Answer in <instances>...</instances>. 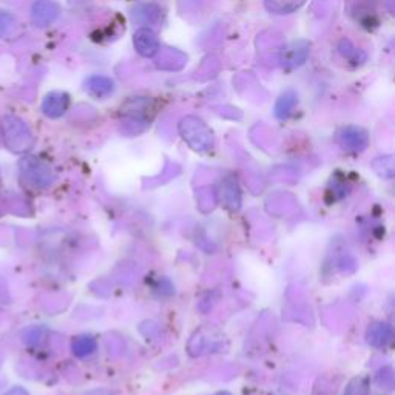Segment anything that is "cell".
I'll return each mask as SVG.
<instances>
[{"instance_id":"ffe728a7","label":"cell","mask_w":395,"mask_h":395,"mask_svg":"<svg viewBox=\"0 0 395 395\" xmlns=\"http://www.w3.org/2000/svg\"><path fill=\"white\" fill-rule=\"evenodd\" d=\"M369 392V382L365 377H355L349 382L345 395H367Z\"/></svg>"},{"instance_id":"277c9868","label":"cell","mask_w":395,"mask_h":395,"mask_svg":"<svg viewBox=\"0 0 395 395\" xmlns=\"http://www.w3.org/2000/svg\"><path fill=\"white\" fill-rule=\"evenodd\" d=\"M152 102L147 98H135L126 104L122 109V115L126 116V126L138 127V131H143L147 126H150L152 116H148V111H152Z\"/></svg>"},{"instance_id":"ac0fdd59","label":"cell","mask_w":395,"mask_h":395,"mask_svg":"<svg viewBox=\"0 0 395 395\" xmlns=\"http://www.w3.org/2000/svg\"><path fill=\"white\" fill-rule=\"evenodd\" d=\"M17 31V22L14 19V16L0 11V39H10L13 38Z\"/></svg>"},{"instance_id":"52a82bcc","label":"cell","mask_w":395,"mask_h":395,"mask_svg":"<svg viewBox=\"0 0 395 395\" xmlns=\"http://www.w3.org/2000/svg\"><path fill=\"white\" fill-rule=\"evenodd\" d=\"M60 6L56 0H36L31 6V19L39 26H48L57 21Z\"/></svg>"},{"instance_id":"7c38bea8","label":"cell","mask_w":395,"mask_h":395,"mask_svg":"<svg viewBox=\"0 0 395 395\" xmlns=\"http://www.w3.org/2000/svg\"><path fill=\"white\" fill-rule=\"evenodd\" d=\"M219 196H221L223 204L230 210H238L241 207V191L238 187V182L233 177L226 178L221 182V189H219Z\"/></svg>"},{"instance_id":"30bf717a","label":"cell","mask_w":395,"mask_h":395,"mask_svg":"<svg viewBox=\"0 0 395 395\" xmlns=\"http://www.w3.org/2000/svg\"><path fill=\"white\" fill-rule=\"evenodd\" d=\"M366 340L374 347H386L392 341L391 324L383 321L372 323L366 330Z\"/></svg>"},{"instance_id":"8fae6325","label":"cell","mask_w":395,"mask_h":395,"mask_svg":"<svg viewBox=\"0 0 395 395\" xmlns=\"http://www.w3.org/2000/svg\"><path fill=\"white\" fill-rule=\"evenodd\" d=\"M85 90L90 96L98 99H105L115 91V82L107 76H90L85 81Z\"/></svg>"},{"instance_id":"7a4b0ae2","label":"cell","mask_w":395,"mask_h":395,"mask_svg":"<svg viewBox=\"0 0 395 395\" xmlns=\"http://www.w3.org/2000/svg\"><path fill=\"white\" fill-rule=\"evenodd\" d=\"M178 130L181 138L186 140L190 148L195 152L204 153L212 150L215 145V138L212 130L207 127L203 119L196 116H186L179 121Z\"/></svg>"},{"instance_id":"603a6c76","label":"cell","mask_w":395,"mask_h":395,"mask_svg":"<svg viewBox=\"0 0 395 395\" xmlns=\"http://www.w3.org/2000/svg\"><path fill=\"white\" fill-rule=\"evenodd\" d=\"M85 395H113V394L109 392V391H105V389H94V391H90L89 394H85Z\"/></svg>"},{"instance_id":"6da1fadb","label":"cell","mask_w":395,"mask_h":395,"mask_svg":"<svg viewBox=\"0 0 395 395\" xmlns=\"http://www.w3.org/2000/svg\"><path fill=\"white\" fill-rule=\"evenodd\" d=\"M0 133L4 144L13 153H26L34 144V138L30 127L19 116L4 115L0 119Z\"/></svg>"},{"instance_id":"cb8c5ba5","label":"cell","mask_w":395,"mask_h":395,"mask_svg":"<svg viewBox=\"0 0 395 395\" xmlns=\"http://www.w3.org/2000/svg\"><path fill=\"white\" fill-rule=\"evenodd\" d=\"M218 395H230V394L229 392H219Z\"/></svg>"},{"instance_id":"5b68a950","label":"cell","mask_w":395,"mask_h":395,"mask_svg":"<svg viewBox=\"0 0 395 395\" xmlns=\"http://www.w3.org/2000/svg\"><path fill=\"white\" fill-rule=\"evenodd\" d=\"M337 143L346 152L360 153L366 150L367 144H369V135H367V131L362 127L347 126L338 130Z\"/></svg>"},{"instance_id":"d6986e66","label":"cell","mask_w":395,"mask_h":395,"mask_svg":"<svg viewBox=\"0 0 395 395\" xmlns=\"http://www.w3.org/2000/svg\"><path fill=\"white\" fill-rule=\"evenodd\" d=\"M374 170L380 174L382 178H388L391 179L394 177V157L392 156H383L375 160L374 164Z\"/></svg>"},{"instance_id":"9c48e42d","label":"cell","mask_w":395,"mask_h":395,"mask_svg":"<svg viewBox=\"0 0 395 395\" xmlns=\"http://www.w3.org/2000/svg\"><path fill=\"white\" fill-rule=\"evenodd\" d=\"M133 43L136 51L143 57H153L160 51V39H157L156 33L147 26H143L135 33Z\"/></svg>"},{"instance_id":"5bb4252c","label":"cell","mask_w":395,"mask_h":395,"mask_svg":"<svg viewBox=\"0 0 395 395\" xmlns=\"http://www.w3.org/2000/svg\"><path fill=\"white\" fill-rule=\"evenodd\" d=\"M338 50H340V55L343 56V59L350 65L360 67V65H363L366 62L365 52L362 50H358L357 47H354V43L350 42L349 39L341 40L340 45H338Z\"/></svg>"},{"instance_id":"7402d4cb","label":"cell","mask_w":395,"mask_h":395,"mask_svg":"<svg viewBox=\"0 0 395 395\" xmlns=\"http://www.w3.org/2000/svg\"><path fill=\"white\" fill-rule=\"evenodd\" d=\"M5 395H30L23 388H13L8 391Z\"/></svg>"},{"instance_id":"9a60e30c","label":"cell","mask_w":395,"mask_h":395,"mask_svg":"<svg viewBox=\"0 0 395 395\" xmlns=\"http://www.w3.org/2000/svg\"><path fill=\"white\" fill-rule=\"evenodd\" d=\"M306 4V0H265L267 11L274 14H291Z\"/></svg>"},{"instance_id":"2e32d148","label":"cell","mask_w":395,"mask_h":395,"mask_svg":"<svg viewBox=\"0 0 395 395\" xmlns=\"http://www.w3.org/2000/svg\"><path fill=\"white\" fill-rule=\"evenodd\" d=\"M96 349H98V343H96V340L90 335H81L73 340L72 343V350L73 354L79 358H87L90 357L96 352Z\"/></svg>"},{"instance_id":"ba28073f","label":"cell","mask_w":395,"mask_h":395,"mask_svg":"<svg viewBox=\"0 0 395 395\" xmlns=\"http://www.w3.org/2000/svg\"><path fill=\"white\" fill-rule=\"evenodd\" d=\"M69 107V96L64 91H51L42 101V113L50 119L64 116Z\"/></svg>"},{"instance_id":"8992f818","label":"cell","mask_w":395,"mask_h":395,"mask_svg":"<svg viewBox=\"0 0 395 395\" xmlns=\"http://www.w3.org/2000/svg\"><path fill=\"white\" fill-rule=\"evenodd\" d=\"M307 56H309V43L304 42V40H298L291 43V45L286 47L281 52V57H279V62L281 67L284 69H295L298 67H301Z\"/></svg>"},{"instance_id":"3957f363","label":"cell","mask_w":395,"mask_h":395,"mask_svg":"<svg viewBox=\"0 0 395 395\" xmlns=\"http://www.w3.org/2000/svg\"><path fill=\"white\" fill-rule=\"evenodd\" d=\"M19 170L23 181L34 189H48L55 181L51 167L36 156H25L19 164Z\"/></svg>"},{"instance_id":"4fadbf2b","label":"cell","mask_w":395,"mask_h":395,"mask_svg":"<svg viewBox=\"0 0 395 395\" xmlns=\"http://www.w3.org/2000/svg\"><path fill=\"white\" fill-rule=\"evenodd\" d=\"M296 93L294 90H286L283 94L279 96L277 104H275V116L279 121H284L292 115V111L296 105Z\"/></svg>"},{"instance_id":"e0dca14e","label":"cell","mask_w":395,"mask_h":395,"mask_svg":"<svg viewBox=\"0 0 395 395\" xmlns=\"http://www.w3.org/2000/svg\"><path fill=\"white\" fill-rule=\"evenodd\" d=\"M133 17L135 21L145 23V25H155L161 21V10L156 5L150 4V5H139L138 8H135L133 11Z\"/></svg>"},{"instance_id":"44dd1931","label":"cell","mask_w":395,"mask_h":395,"mask_svg":"<svg viewBox=\"0 0 395 395\" xmlns=\"http://www.w3.org/2000/svg\"><path fill=\"white\" fill-rule=\"evenodd\" d=\"M377 383H379L382 388H386V389H391L392 388L394 374H392L391 367H384V369H382L379 372V375H377Z\"/></svg>"}]
</instances>
